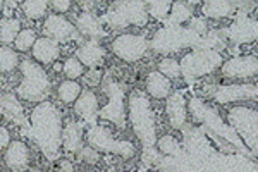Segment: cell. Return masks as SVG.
<instances>
[{
	"mask_svg": "<svg viewBox=\"0 0 258 172\" xmlns=\"http://www.w3.org/2000/svg\"><path fill=\"white\" fill-rule=\"evenodd\" d=\"M52 0H23V12L28 19H40L47 12Z\"/></svg>",
	"mask_w": 258,
	"mask_h": 172,
	"instance_id": "29",
	"label": "cell"
},
{
	"mask_svg": "<svg viewBox=\"0 0 258 172\" xmlns=\"http://www.w3.org/2000/svg\"><path fill=\"white\" fill-rule=\"evenodd\" d=\"M76 31H80L88 40H100L105 36L102 18H97L93 12H83L76 19Z\"/></svg>",
	"mask_w": 258,
	"mask_h": 172,
	"instance_id": "20",
	"label": "cell"
},
{
	"mask_svg": "<svg viewBox=\"0 0 258 172\" xmlns=\"http://www.w3.org/2000/svg\"><path fill=\"white\" fill-rule=\"evenodd\" d=\"M222 64V55L219 50L197 47L193 52H188L181 59V76H184L188 81L191 79L203 78L207 74L214 73Z\"/></svg>",
	"mask_w": 258,
	"mask_h": 172,
	"instance_id": "7",
	"label": "cell"
},
{
	"mask_svg": "<svg viewBox=\"0 0 258 172\" xmlns=\"http://www.w3.org/2000/svg\"><path fill=\"white\" fill-rule=\"evenodd\" d=\"M43 31L48 38L64 43L76 36V26L60 14H50L43 23Z\"/></svg>",
	"mask_w": 258,
	"mask_h": 172,
	"instance_id": "15",
	"label": "cell"
},
{
	"mask_svg": "<svg viewBox=\"0 0 258 172\" xmlns=\"http://www.w3.org/2000/svg\"><path fill=\"white\" fill-rule=\"evenodd\" d=\"M50 6L53 7V12H68L71 9V6H73V0H52V4Z\"/></svg>",
	"mask_w": 258,
	"mask_h": 172,
	"instance_id": "38",
	"label": "cell"
},
{
	"mask_svg": "<svg viewBox=\"0 0 258 172\" xmlns=\"http://www.w3.org/2000/svg\"><path fill=\"white\" fill-rule=\"evenodd\" d=\"M19 69L23 79L16 90V95L24 102L31 103H40L47 100L50 93V79L47 73L41 69V66L26 59L19 64Z\"/></svg>",
	"mask_w": 258,
	"mask_h": 172,
	"instance_id": "3",
	"label": "cell"
},
{
	"mask_svg": "<svg viewBox=\"0 0 258 172\" xmlns=\"http://www.w3.org/2000/svg\"><path fill=\"white\" fill-rule=\"evenodd\" d=\"M200 40H202V36L193 33L189 28L165 24L164 28H160L153 35V38L152 41H148V45L152 47L153 52L169 55V53H176L186 47H193V45L197 47Z\"/></svg>",
	"mask_w": 258,
	"mask_h": 172,
	"instance_id": "5",
	"label": "cell"
},
{
	"mask_svg": "<svg viewBox=\"0 0 258 172\" xmlns=\"http://www.w3.org/2000/svg\"><path fill=\"white\" fill-rule=\"evenodd\" d=\"M76 57L85 67H100L105 61V50L102 48L98 40H88L78 47Z\"/></svg>",
	"mask_w": 258,
	"mask_h": 172,
	"instance_id": "19",
	"label": "cell"
},
{
	"mask_svg": "<svg viewBox=\"0 0 258 172\" xmlns=\"http://www.w3.org/2000/svg\"><path fill=\"white\" fill-rule=\"evenodd\" d=\"M86 141L90 146L103 153H115L122 158H131L136 155V146L127 140H115L109 129L103 126H90L86 131Z\"/></svg>",
	"mask_w": 258,
	"mask_h": 172,
	"instance_id": "9",
	"label": "cell"
},
{
	"mask_svg": "<svg viewBox=\"0 0 258 172\" xmlns=\"http://www.w3.org/2000/svg\"><path fill=\"white\" fill-rule=\"evenodd\" d=\"M21 31V21L16 18H4L0 21V43L11 45L14 43L16 36Z\"/></svg>",
	"mask_w": 258,
	"mask_h": 172,
	"instance_id": "27",
	"label": "cell"
},
{
	"mask_svg": "<svg viewBox=\"0 0 258 172\" xmlns=\"http://www.w3.org/2000/svg\"><path fill=\"white\" fill-rule=\"evenodd\" d=\"M102 79H103V73L100 69H97V67H90L88 73L83 74V81H85V85L90 88L102 85Z\"/></svg>",
	"mask_w": 258,
	"mask_h": 172,
	"instance_id": "36",
	"label": "cell"
},
{
	"mask_svg": "<svg viewBox=\"0 0 258 172\" xmlns=\"http://www.w3.org/2000/svg\"><path fill=\"white\" fill-rule=\"evenodd\" d=\"M159 71L169 79H176L181 76V66H179V61H176V59H172V57L162 59L159 62Z\"/></svg>",
	"mask_w": 258,
	"mask_h": 172,
	"instance_id": "34",
	"label": "cell"
},
{
	"mask_svg": "<svg viewBox=\"0 0 258 172\" xmlns=\"http://www.w3.org/2000/svg\"><path fill=\"white\" fill-rule=\"evenodd\" d=\"M188 110L193 114L195 119L200 124H203L207 128V131H212L215 136H220L224 140H227L229 143H234L236 148H239V152H248L246 146L243 145V141L239 140V136L236 134L234 129L229 124H224V121L220 119V116L214 110L212 107L205 105L200 98H191L188 103Z\"/></svg>",
	"mask_w": 258,
	"mask_h": 172,
	"instance_id": "6",
	"label": "cell"
},
{
	"mask_svg": "<svg viewBox=\"0 0 258 172\" xmlns=\"http://www.w3.org/2000/svg\"><path fill=\"white\" fill-rule=\"evenodd\" d=\"M83 146V126L80 123H68L62 129V148L68 153H78Z\"/></svg>",
	"mask_w": 258,
	"mask_h": 172,
	"instance_id": "25",
	"label": "cell"
},
{
	"mask_svg": "<svg viewBox=\"0 0 258 172\" xmlns=\"http://www.w3.org/2000/svg\"><path fill=\"white\" fill-rule=\"evenodd\" d=\"M62 71H64L68 79H78L85 74V66L78 61V57H69V59H66L64 66H62Z\"/></svg>",
	"mask_w": 258,
	"mask_h": 172,
	"instance_id": "35",
	"label": "cell"
},
{
	"mask_svg": "<svg viewBox=\"0 0 258 172\" xmlns=\"http://www.w3.org/2000/svg\"><path fill=\"white\" fill-rule=\"evenodd\" d=\"M157 148H159V153L160 155H165L169 158H174V157H181L182 155V150H181V145L179 141L176 140L174 136H162L160 140H157Z\"/></svg>",
	"mask_w": 258,
	"mask_h": 172,
	"instance_id": "31",
	"label": "cell"
},
{
	"mask_svg": "<svg viewBox=\"0 0 258 172\" xmlns=\"http://www.w3.org/2000/svg\"><path fill=\"white\" fill-rule=\"evenodd\" d=\"M6 165L11 170H26L28 163H30V153H28V146L21 140H14L7 145L6 150Z\"/></svg>",
	"mask_w": 258,
	"mask_h": 172,
	"instance_id": "18",
	"label": "cell"
},
{
	"mask_svg": "<svg viewBox=\"0 0 258 172\" xmlns=\"http://www.w3.org/2000/svg\"><path fill=\"white\" fill-rule=\"evenodd\" d=\"M165 112L170 128L174 129H184L188 123V103L184 100V95L181 91L169 93L167 103H165Z\"/></svg>",
	"mask_w": 258,
	"mask_h": 172,
	"instance_id": "16",
	"label": "cell"
},
{
	"mask_svg": "<svg viewBox=\"0 0 258 172\" xmlns=\"http://www.w3.org/2000/svg\"><path fill=\"white\" fill-rule=\"evenodd\" d=\"M193 18V12H191L189 6L184 2H172L170 6V11L167 14V19L165 23L172 24V26H184L188 21Z\"/></svg>",
	"mask_w": 258,
	"mask_h": 172,
	"instance_id": "26",
	"label": "cell"
},
{
	"mask_svg": "<svg viewBox=\"0 0 258 172\" xmlns=\"http://www.w3.org/2000/svg\"><path fill=\"white\" fill-rule=\"evenodd\" d=\"M256 85L253 83H232V85L219 86L214 91L215 102L222 103H234V102H244V100H256Z\"/></svg>",
	"mask_w": 258,
	"mask_h": 172,
	"instance_id": "12",
	"label": "cell"
},
{
	"mask_svg": "<svg viewBox=\"0 0 258 172\" xmlns=\"http://www.w3.org/2000/svg\"><path fill=\"white\" fill-rule=\"evenodd\" d=\"M148 40L141 35L124 33L112 41V52L114 55L124 62H136L148 52Z\"/></svg>",
	"mask_w": 258,
	"mask_h": 172,
	"instance_id": "10",
	"label": "cell"
},
{
	"mask_svg": "<svg viewBox=\"0 0 258 172\" xmlns=\"http://www.w3.org/2000/svg\"><path fill=\"white\" fill-rule=\"evenodd\" d=\"M33 59L38 62L40 66L52 64L53 61H57L60 55V47L59 41L48 38V36H41L36 38L35 45H33Z\"/></svg>",
	"mask_w": 258,
	"mask_h": 172,
	"instance_id": "17",
	"label": "cell"
},
{
	"mask_svg": "<svg viewBox=\"0 0 258 172\" xmlns=\"http://www.w3.org/2000/svg\"><path fill=\"white\" fill-rule=\"evenodd\" d=\"M57 169H59V170H74V165L71 162H68V160H60Z\"/></svg>",
	"mask_w": 258,
	"mask_h": 172,
	"instance_id": "41",
	"label": "cell"
},
{
	"mask_svg": "<svg viewBox=\"0 0 258 172\" xmlns=\"http://www.w3.org/2000/svg\"><path fill=\"white\" fill-rule=\"evenodd\" d=\"M145 6H147L148 16H152L157 21H165L167 14L172 6V0H143Z\"/></svg>",
	"mask_w": 258,
	"mask_h": 172,
	"instance_id": "30",
	"label": "cell"
},
{
	"mask_svg": "<svg viewBox=\"0 0 258 172\" xmlns=\"http://www.w3.org/2000/svg\"><path fill=\"white\" fill-rule=\"evenodd\" d=\"M224 31H226V38L231 40L232 43H253L258 35V26L253 18L239 14L234 23Z\"/></svg>",
	"mask_w": 258,
	"mask_h": 172,
	"instance_id": "14",
	"label": "cell"
},
{
	"mask_svg": "<svg viewBox=\"0 0 258 172\" xmlns=\"http://www.w3.org/2000/svg\"><path fill=\"white\" fill-rule=\"evenodd\" d=\"M0 116H4L7 121H12L16 124H24L28 126V119L24 116L23 105L19 103L18 96L6 93L0 96Z\"/></svg>",
	"mask_w": 258,
	"mask_h": 172,
	"instance_id": "21",
	"label": "cell"
},
{
	"mask_svg": "<svg viewBox=\"0 0 258 172\" xmlns=\"http://www.w3.org/2000/svg\"><path fill=\"white\" fill-rule=\"evenodd\" d=\"M150 16L143 0H117L110 6L102 23L112 29H124L127 26H145Z\"/></svg>",
	"mask_w": 258,
	"mask_h": 172,
	"instance_id": "4",
	"label": "cell"
},
{
	"mask_svg": "<svg viewBox=\"0 0 258 172\" xmlns=\"http://www.w3.org/2000/svg\"><path fill=\"white\" fill-rule=\"evenodd\" d=\"M127 119L133 133L138 136L143 148H152L157 143V126L153 108L150 105L148 96L141 91H133L127 96Z\"/></svg>",
	"mask_w": 258,
	"mask_h": 172,
	"instance_id": "2",
	"label": "cell"
},
{
	"mask_svg": "<svg viewBox=\"0 0 258 172\" xmlns=\"http://www.w3.org/2000/svg\"><path fill=\"white\" fill-rule=\"evenodd\" d=\"M229 126L236 131L251 155L258 152V112L249 107H232L227 110Z\"/></svg>",
	"mask_w": 258,
	"mask_h": 172,
	"instance_id": "8",
	"label": "cell"
},
{
	"mask_svg": "<svg viewBox=\"0 0 258 172\" xmlns=\"http://www.w3.org/2000/svg\"><path fill=\"white\" fill-rule=\"evenodd\" d=\"M74 110H76L78 116H81L85 121L88 123H93L95 117L98 116V98L97 95L91 90H85L81 91L80 96L74 102Z\"/></svg>",
	"mask_w": 258,
	"mask_h": 172,
	"instance_id": "22",
	"label": "cell"
},
{
	"mask_svg": "<svg viewBox=\"0 0 258 172\" xmlns=\"http://www.w3.org/2000/svg\"><path fill=\"white\" fill-rule=\"evenodd\" d=\"M4 4H6L9 9H12V7L19 6V4H23V0H4Z\"/></svg>",
	"mask_w": 258,
	"mask_h": 172,
	"instance_id": "42",
	"label": "cell"
},
{
	"mask_svg": "<svg viewBox=\"0 0 258 172\" xmlns=\"http://www.w3.org/2000/svg\"><path fill=\"white\" fill-rule=\"evenodd\" d=\"M182 2H184V4H193V6H195V4H200V2H203V0H182Z\"/></svg>",
	"mask_w": 258,
	"mask_h": 172,
	"instance_id": "43",
	"label": "cell"
},
{
	"mask_svg": "<svg viewBox=\"0 0 258 172\" xmlns=\"http://www.w3.org/2000/svg\"><path fill=\"white\" fill-rule=\"evenodd\" d=\"M102 83L103 91L109 96V102L98 116L102 119L112 121L117 126H124V90L112 79H107V81L102 79Z\"/></svg>",
	"mask_w": 258,
	"mask_h": 172,
	"instance_id": "11",
	"label": "cell"
},
{
	"mask_svg": "<svg viewBox=\"0 0 258 172\" xmlns=\"http://www.w3.org/2000/svg\"><path fill=\"white\" fill-rule=\"evenodd\" d=\"M81 93V85L76 83L74 79H68V81H62L59 88H57V95H59V100L64 103H74L76 98Z\"/></svg>",
	"mask_w": 258,
	"mask_h": 172,
	"instance_id": "28",
	"label": "cell"
},
{
	"mask_svg": "<svg viewBox=\"0 0 258 172\" xmlns=\"http://www.w3.org/2000/svg\"><path fill=\"white\" fill-rule=\"evenodd\" d=\"M62 114L52 102H40L31 110L28 133L48 162H55L62 148Z\"/></svg>",
	"mask_w": 258,
	"mask_h": 172,
	"instance_id": "1",
	"label": "cell"
},
{
	"mask_svg": "<svg viewBox=\"0 0 258 172\" xmlns=\"http://www.w3.org/2000/svg\"><path fill=\"white\" fill-rule=\"evenodd\" d=\"M170 88H172L170 79L165 78L160 71H153V73H150L147 76V93L152 98L157 100L167 98L170 93Z\"/></svg>",
	"mask_w": 258,
	"mask_h": 172,
	"instance_id": "24",
	"label": "cell"
},
{
	"mask_svg": "<svg viewBox=\"0 0 258 172\" xmlns=\"http://www.w3.org/2000/svg\"><path fill=\"white\" fill-rule=\"evenodd\" d=\"M236 11L234 0H203V18L207 19H224L232 16Z\"/></svg>",
	"mask_w": 258,
	"mask_h": 172,
	"instance_id": "23",
	"label": "cell"
},
{
	"mask_svg": "<svg viewBox=\"0 0 258 172\" xmlns=\"http://www.w3.org/2000/svg\"><path fill=\"white\" fill-rule=\"evenodd\" d=\"M11 143V133L7 128H4V126H0V150L6 148L7 145Z\"/></svg>",
	"mask_w": 258,
	"mask_h": 172,
	"instance_id": "39",
	"label": "cell"
},
{
	"mask_svg": "<svg viewBox=\"0 0 258 172\" xmlns=\"http://www.w3.org/2000/svg\"><path fill=\"white\" fill-rule=\"evenodd\" d=\"M78 157H80L81 162L85 163H97L100 160V152L93 146H86V148H81L78 150Z\"/></svg>",
	"mask_w": 258,
	"mask_h": 172,
	"instance_id": "37",
	"label": "cell"
},
{
	"mask_svg": "<svg viewBox=\"0 0 258 172\" xmlns=\"http://www.w3.org/2000/svg\"><path fill=\"white\" fill-rule=\"evenodd\" d=\"M36 41V33L33 29H21L14 40V47L18 52H28Z\"/></svg>",
	"mask_w": 258,
	"mask_h": 172,
	"instance_id": "33",
	"label": "cell"
},
{
	"mask_svg": "<svg viewBox=\"0 0 258 172\" xmlns=\"http://www.w3.org/2000/svg\"><path fill=\"white\" fill-rule=\"evenodd\" d=\"M4 6V0H0V7H2Z\"/></svg>",
	"mask_w": 258,
	"mask_h": 172,
	"instance_id": "44",
	"label": "cell"
},
{
	"mask_svg": "<svg viewBox=\"0 0 258 172\" xmlns=\"http://www.w3.org/2000/svg\"><path fill=\"white\" fill-rule=\"evenodd\" d=\"M220 71L226 78L231 79H248L253 78L258 71V59L256 55H241L232 57L220 64Z\"/></svg>",
	"mask_w": 258,
	"mask_h": 172,
	"instance_id": "13",
	"label": "cell"
},
{
	"mask_svg": "<svg viewBox=\"0 0 258 172\" xmlns=\"http://www.w3.org/2000/svg\"><path fill=\"white\" fill-rule=\"evenodd\" d=\"M80 6L83 12H93V9L97 7V0H80Z\"/></svg>",
	"mask_w": 258,
	"mask_h": 172,
	"instance_id": "40",
	"label": "cell"
},
{
	"mask_svg": "<svg viewBox=\"0 0 258 172\" xmlns=\"http://www.w3.org/2000/svg\"><path fill=\"white\" fill-rule=\"evenodd\" d=\"M19 66V55L16 50L4 45L0 47V73H11Z\"/></svg>",
	"mask_w": 258,
	"mask_h": 172,
	"instance_id": "32",
	"label": "cell"
}]
</instances>
